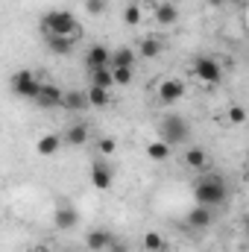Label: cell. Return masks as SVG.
<instances>
[{
    "label": "cell",
    "mask_w": 249,
    "mask_h": 252,
    "mask_svg": "<svg viewBox=\"0 0 249 252\" xmlns=\"http://www.w3.org/2000/svg\"><path fill=\"white\" fill-rule=\"evenodd\" d=\"M229 196V188H226V179L220 173H205L199 176V182L193 185V202L196 205H208V208H217L223 205Z\"/></svg>",
    "instance_id": "obj_1"
},
{
    "label": "cell",
    "mask_w": 249,
    "mask_h": 252,
    "mask_svg": "<svg viewBox=\"0 0 249 252\" xmlns=\"http://www.w3.org/2000/svg\"><path fill=\"white\" fill-rule=\"evenodd\" d=\"M41 32L44 35H64V38H79L82 35V24L76 21V15H70L67 9H50L41 18Z\"/></svg>",
    "instance_id": "obj_2"
},
{
    "label": "cell",
    "mask_w": 249,
    "mask_h": 252,
    "mask_svg": "<svg viewBox=\"0 0 249 252\" xmlns=\"http://www.w3.org/2000/svg\"><path fill=\"white\" fill-rule=\"evenodd\" d=\"M158 138L170 147H185L190 138V124L182 115H164L158 121Z\"/></svg>",
    "instance_id": "obj_3"
},
{
    "label": "cell",
    "mask_w": 249,
    "mask_h": 252,
    "mask_svg": "<svg viewBox=\"0 0 249 252\" xmlns=\"http://www.w3.org/2000/svg\"><path fill=\"white\" fill-rule=\"evenodd\" d=\"M190 73H193V79H199L202 85H220V82H223V67H220L217 59H211V56H193Z\"/></svg>",
    "instance_id": "obj_4"
},
{
    "label": "cell",
    "mask_w": 249,
    "mask_h": 252,
    "mask_svg": "<svg viewBox=\"0 0 249 252\" xmlns=\"http://www.w3.org/2000/svg\"><path fill=\"white\" fill-rule=\"evenodd\" d=\"M41 85H44V82H41L32 70H18V73L12 76V91H15L18 97H24V100H38Z\"/></svg>",
    "instance_id": "obj_5"
},
{
    "label": "cell",
    "mask_w": 249,
    "mask_h": 252,
    "mask_svg": "<svg viewBox=\"0 0 249 252\" xmlns=\"http://www.w3.org/2000/svg\"><path fill=\"white\" fill-rule=\"evenodd\" d=\"M88 179H91L94 190H109L112 188V182H115V167L100 156V158L91 161V167H88Z\"/></svg>",
    "instance_id": "obj_6"
},
{
    "label": "cell",
    "mask_w": 249,
    "mask_h": 252,
    "mask_svg": "<svg viewBox=\"0 0 249 252\" xmlns=\"http://www.w3.org/2000/svg\"><path fill=\"white\" fill-rule=\"evenodd\" d=\"M185 82L182 79H176V76H164L161 82H158V88H156V97H158V103L161 106H173V103H179L182 97H185Z\"/></svg>",
    "instance_id": "obj_7"
},
{
    "label": "cell",
    "mask_w": 249,
    "mask_h": 252,
    "mask_svg": "<svg viewBox=\"0 0 249 252\" xmlns=\"http://www.w3.org/2000/svg\"><path fill=\"white\" fill-rule=\"evenodd\" d=\"M115 244V235L109 229H91L85 238V247L91 252H109V247Z\"/></svg>",
    "instance_id": "obj_8"
},
{
    "label": "cell",
    "mask_w": 249,
    "mask_h": 252,
    "mask_svg": "<svg viewBox=\"0 0 249 252\" xmlns=\"http://www.w3.org/2000/svg\"><path fill=\"white\" fill-rule=\"evenodd\" d=\"M187 226L190 229H208L211 223H214V208H208V205H193L190 211H187Z\"/></svg>",
    "instance_id": "obj_9"
},
{
    "label": "cell",
    "mask_w": 249,
    "mask_h": 252,
    "mask_svg": "<svg viewBox=\"0 0 249 252\" xmlns=\"http://www.w3.org/2000/svg\"><path fill=\"white\" fill-rule=\"evenodd\" d=\"M41 109H56V106H62L64 103V91L59 85H53V82H47V85H41V94H38V100H35Z\"/></svg>",
    "instance_id": "obj_10"
},
{
    "label": "cell",
    "mask_w": 249,
    "mask_h": 252,
    "mask_svg": "<svg viewBox=\"0 0 249 252\" xmlns=\"http://www.w3.org/2000/svg\"><path fill=\"white\" fill-rule=\"evenodd\" d=\"M76 223H79V211H76L73 205L62 202V205L53 211V226H56V229H62L64 232V229H73Z\"/></svg>",
    "instance_id": "obj_11"
},
{
    "label": "cell",
    "mask_w": 249,
    "mask_h": 252,
    "mask_svg": "<svg viewBox=\"0 0 249 252\" xmlns=\"http://www.w3.org/2000/svg\"><path fill=\"white\" fill-rule=\"evenodd\" d=\"M109 64H112V50H106L103 44H94V47L85 53V67H88V70L109 67Z\"/></svg>",
    "instance_id": "obj_12"
},
{
    "label": "cell",
    "mask_w": 249,
    "mask_h": 252,
    "mask_svg": "<svg viewBox=\"0 0 249 252\" xmlns=\"http://www.w3.org/2000/svg\"><path fill=\"white\" fill-rule=\"evenodd\" d=\"M153 15H156V24H161V27H173V24L179 21V9H176V3H170V0L158 3Z\"/></svg>",
    "instance_id": "obj_13"
},
{
    "label": "cell",
    "mask_w": 249,
    "mask_h": 252,
    "mask_svg": "<svg viewBox=\"0 0 249 252\" xmlns=\"http://www.w3.org/2000/svg\"><path fill=\"white\" fill-rule=\"evenodd\" d=\"M44 44L53 56H70L73 53V38H64V35H44Z\"/></svg>",
    "instance_id": "obj_14"
},
{
    "label": "cell",
    "mask_w": 249,
    "mask_h": 252,
    "mask_svg": "<svg viewBox=\"0 0 249 252\" xmlns=\"http://www.w3.org/2000/svg\"><path fill=\"white\" fill-rule=\"evenodd\" d=\"M91 103H88V91H64V103L62 109L67 112H85Z\"/></svg>",
    "instance_id": "obj_15"
},
{
    "label": "cell",
    "mask_w": 249,
    "mask_h": 252,
    "mask_svg": "<svg viewBox=\"0 0 249 252\" xmlns=\"http://www.w3.org/2000/svg\"><path fill=\"white\" fill-rule=\"evenodd\" d=\"M64 144H70V147L88 144V126L85 124H70L67 129H64Z\"/></svg>",
    "instance_id": "obj_16"
},
{
    "label": "cell",
    "mask_w": 249,
    "mask_h": 252,
    "mask_svg": "<svg viewBox=\"0 0 249 252\" xmlns=\"http://www.w3.org/2000/svg\"><path fill=\"white\" fill-rule=\"evenodd\" d=\"M185 164L190 170H205L208 167V153L202 147H187L185 150Z\"/></svg>",
    "instance_id": "obj_17"
},
{
    "label": "cell",
    "mask_w": 249,
    "mask_h": 252,
    "mask_svg": "<svg viewBox=\"0 0 249 252\" xmlns=\"http://www.w3.org/2000/svg\"><path fill=\"white\" fill-rule=\"evenodd\" d=\"M59 147H62V138L53 135V132H50V135H41V138L35 141V153H38V156H56Z\"/></svg>",
    "instance_id": "obj_18"
},
{
    "label": "cell",
    "mask_w": 249,
    "mask_h": 252,
    "mask_svg": "<svg viewBox=\"0 0 249 252\" xmlns=\"http://www.w3.org/2000/svg\"><path fill=\"white\" fill-rule=\"evenodd\" d=\"M170 150H173V147L164 144L161 138H153V141L147 144V156H150L153 161H167V158H170Z\"/></svg>",
    "instance_id": "obj_19"
},
{
    "label": "cell",
    "mask_w": 249,
    "mask_h": 252,
    "mask_svg": "<svg viewBox=\"0 0 249 252\" xmlns=\"http://www.w3.org/2000/svg\"><path fill=\"white\" fill-rule=\"evenodd\" d=\"M88 73H91V85H97V88H112V85H115V70H112V64H109V67L88 70Z\"/></svg>",
    "instance_id": "obj_20"
},
{
    "label": "cell",
    "mask_w": 249,
    "mask_h": 252,
    "mask_svg": "<svg viewBox=\"0 0 249 252\" xmlns=\"http://www.w3.org/2000/svg\"><path fill=\"white\" fill-rule=\"evenodd\" d=\"M141 247H144V252H167V241L158 232H147L141 238Z\"/></svg>",
    "instance_id": "obj_21"
},
{
    "label": "cell",
    "mask_w": 249,
    "mask_h": 252,
    "mask_svg": "<svg viewBox=\"0 0 249 252\" xmlns=\"http://www.w3.org/2000/svg\"><path fill=\"white\" fill-rule=\"evenodd\" d=\"M138 59V53L132 50V47H118V50H112V67H132Z\"/></svg>",
    "instance_id": "obj_22"
},
{
    "label": "cell",
    "mask_w": 249,
    "mask_h": 252,
    "mask_svg": "<svg viewBox=\"0 0 249 252\" xmlns=\"http://www.w3.org/2000/svg\"><path fill=\"white\" fill-rule=\"evenodd\" d=\"M161 50H164V44H161L158 38H144L141 47H138V56H141V59H158Z\"/></svg>",
    "instance_id": "obj_23"
},
{
    "label": "cell",
    "mask_w": 249,
    "mask_h": 252,
    "mask_svg": "<svg viewBox=\"0 0 249 252\" xmlns=\"http://www.w3.org/2000/svg\"><path fill=\"white\" fill-rule=\"evenodd\" d=\"M88 103L94 109H106L112 100H109V88H97V85H88Z\"/></svg>",
    "instance_id": "obj_24"
},
{
    "label": "cell",
    "mask_w": 249,
    "mask_h": 252,
    "mask_svg": "<svg viewBox=\"0 0 249 252\" xmlns=\"http://www.w3.org/2000/svg\"><path fill=\"white\" fill-rule=\"evenodd\" d=\"M94 150H97L103 158H112V156L118 153V141L109 138V135H106V138H97V141H94Z\"/></svg>",
    "instance_id": "obj_25"
},
{
    "label": "cell",
    "mask_w": 249,
    "mask_h": 252,
    "mask_svg": "<svg viewBox=\"0 0 249 252\" xmlns=\"http://www.w3.org/2000/svg\"><path fill=\"white\" fill-rule=\"evenodd\" d=\"M226 121L232 126L247 124V109H244V106H229V109H226Z\"/></svg>",
    "instance_id": "obj_26"
},
{
    "label": "cell",
    "mask_w": 249,
    "mask_h": 252,
    "mask_svg": "<svg viewBox=\"0 0 249 252\" xmlns=\"http://www.w3.org/2000/svg\"><path fill=\"white\" fill-rule=\"evenodd\" d=\"M124 24L126 27H138L141 24V6L138 3H129L124 9Z\"/></svg>",
    "instance_id": "obj_27"
},
{
    "label": "cell",
    "mask_w": 249,
    "mask_h": 252,
    "mask_svg": "<svg viewBox=\"0 0 249 252\" xmlns=\"http://www.w3.org/2000/svg\"><path fill=\"white\" fill-rule=\"evenodd\" d=\"M115 70V85H129L132 82V67H112Z\"/></svg>",
    "instance_id": "obj_28"
},
{
    "label": "cell",
    "mask_w": 249,
    "mask_h": 252,
    "mask_svg": "<svg viewBox=\"0 0 249 252\" xmlns=\"http://www.w3.org/2000/svg\"><path fill=\"white\" fill-rule=\"evenodd\" d=\"M106 6H109V0H85V9H88L91 15H103Z\"/></svg>",
    "instance_id": "obj_29"
},
{
    "label": "cell",
    "mask_w": 249,
    "mask_h": 252,
    "mask_svg": "<svg viewBox=\"0 0 249 252\" xmlns=\"http://www.w3.org/2000/svg\"><path fill=\"white\" fill-rule=\"evenodd\" d=\"M109 252H129V247H126V244L121 241V238H115V244L109 247Z\"/></svg>",
    "instance_id": "obj_30"
},
{
    "label": "cell",
    "mask_w": 249,
    "mask_h": 252,
    "mask_svg": "<svg viewBox=\"0 0 249 252\" xmlns=\"http://www.w3.org/2000/svg\"><path fill=\"white\" fill-rule=\"evenodd\" d=\"M211 6H226V3H232V0H208Z\"/></svg>",
    "instance_id": "obj_31"
},
{
    "label": "cell",
    "mask_w": 249,
    "mask_h": 252,
    "mask_svg": "<svg viewBox=\"0 0 249 252\" xmlns=\"http://www.w3.org/2000/svg\"><path fill=\"white\" fill-rule=\"evenodd\" d=\"M247 238H249V220H247Z\"/></svg>",
    "instance_id": "obj_32"
},
{
    "label": "cell",
    "mask_w": 249,
    "mask_h": 252,
    "mask_svg": "<svg viewBox=\"0 0 249 252\" xmlns=\"http://www.w3.org/2000/svg\"><path fill=\"white\" fill-rule=\"evenodd\" d=\"M170 3H179V0H170Z\"/></svg>",
    "instance_id": "obj_33"
}]
</instances>
